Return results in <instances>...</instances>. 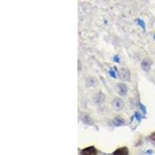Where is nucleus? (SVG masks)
Here are the masks:
<instances>
[{"mask_svg":"<svg viewBox=\"0 0 155 155\" xmlns=\"http://www.w3.org/2000/svg\"><path fill=\"white\" fill-rule=\"evenodd\" d=\"M154 40H155V34H154Z\"/></svg>","mask_w":155,"mask_h":155,"instance_id":"nucleus-16","label":"nucleus"},{"mask_svg":"<svg viewBox=\"0 0 155 155\" xmlns=\"http://www.w3.org/2000/svg\"><path fill=\"white\" fill-rule=\"evenodd\" d=\"M97 153V151L95 148V147L93 146H90V147H86L85 149H83L82 151V154L85 155H93L96 154Z\"/></svg>","mask_w":155,"mask_h":155,"instance_id":"nucleus-5","label":"nucleus"},{"mask_svg":"<svg viewBox=\"0 0 155 155\" xmlns=\"http://www.w3.org/2000/svg\"><path fill=\"white\" fill-rule=\"evenodd\" d=\"M112 123H113L115 127H120V126L125 124V120L121 117H116L112 120Z\"/></svg>","mask_w":155,"mask_h":155,"instance_id":"nucleus-8","label":"nucleus"},{"mask_svg":"<svg viewBox=\"0 0 155 155\" xmlns=\"http://www.w3.org/2000/svg\"><path fill=\"white\" fill-rule=\"evenodd\" d=\"M119 77L122 81H129L130 78V72L127 68H121L118 72Z\"/></svg>","mask_w":155,"mask_h":155,"instance_id":"nucleus-1","label":"nucleus"},{"mask_svg":"<svg viewBox=\"0 0 155 155\" xmlns=\"http://www.w3.org/2000/svg\"><path fill=\"white\" fill-rule=\"evenodd\" d=\"M113 61L116 62V63H120V57L118 55H115L113 57Z\"/></svg>","mask_w":155,"mask_h":155,"instance_id":"nucleus-14","label":"nucleus"},{"mask_svg":"<svg viewBox=\"0 0 155 155\" xmlns=\"http://www.w3.org/2000/svg\"><path fill=\"white\" fill-rule=\"evenodd\" d=\"M109 75H110L112 78H116V73H115V72L113 71V70H110V71L109 72Z\"/></svg>","mask_w":155,"mask_h":155,"instance_id":"nucleus-13","label":"nucleus"},{"mask_svg":"<svg viewBox=\"0 0 155 155\" xmlns=\"http://www.w3.org/2000/svg\"><path fill=\"white\" fill-rule=\"evenodd\" d=\"M117 88H118V93L120 95V96H123L127 95L128 88H127V86L125 84H118V85H117Z\"/></svg>","mask_w":155,"mask_h":155,"instance_id":"nucleus-4","label":"nucleus"},{"mask_svg":"<svg viewBox=\"0 0 155 155\" xmlns=\"http://www.w3.org/2000/svg\"><path fill=\"white\" fill-rule=\"evenodd\" d=\"M129 154V150L127 147H120L113 152L114 155H126Z\"/></svg>","mask_w":155,"mask_h":155,"instance_id":"nucleus-7","label":"nucleus"},{"mask_svg":"<svg viewBox=\"0 0 155 155\" xmlns=\"http://www.w3.org/2000/svg\"><path fill=\"white\" fill-rule=\"evenodd\" d=\"M151 65H152V61H151V60L148 59V58L144 59L141 62V67L146 72H148L151 70Z\"/></svg>","mask_w":155,"mask_h":155,"instance_id":"nucleus-3","label":"nucleus"},{"mask_svg":"<svg viewBox=\"0 0 155 155\" xmlns=\"http://www.w3.org/2000/svg\"><path fill=\"white\" fill-rule=\"evenodd\" d=\"M134 117H135V119L138 121V122H141V120H142V115L140 114L139 112H135Z\"/></svg>","mask_w":155,"mask_h":155,"instance_id":"nucleus-11","label":"nucleus"},{"mask_svg":"<svg viewBox=\"0 0 155 155\" xmlns=\"http://www.w3.org/2000/svg\"><path fill=\"white\" fill-rule=\"evenodd\" d=\"M112 106L114 107L116 109H118V110H120L123 108V106H124V102H123V100L121 99L120 98H116L113 99L112 101Z\"/></svg>","mask_w":155,"mask_h":155,"instance_id":"nucleus-2","label":"nucleus"},{"mask_svg":"<svg viewBox=\"0 0 155 155\" xmlns=\"http://www.w3.org/2000/svg\"><path fill=\"white\" fill-rule=\"evenodd\" d=\"M140 108H141V111L143 112V114H147V109H146V107L143 106V104H140Z\"/></svg>","mask_w":155,"mask_h":155,"instance_id":"nucleus-12","label":"nucleus"},{"mask_svg":"<svg viewBox=\"0 0 155 155\" xmlns=\"http://www.w3.org/2000/svg\"><path fill=\"white\" fill-rule=\"evenodd\" d=\"M93 99H94L95 102L96 103H102L104 102L105 100V96L101 92H99V93H96L93 96Z\"/></svg>","mask_w":155,"mask_h":155,"instance_id":"nucleus-6","label":"nucleus"},{"mask_svg":"<svg viewBox=\"0 0 155 155\" xmlns=\"http://www.w3.org/2000/svg\"><path fill=\"white\" fill-rule=\"evenodd\" d=\"M136 22H137V24H138L141 28L143 29V31L146 30V25H145V22L143 20H141V19H137V20H136Z\"/></svg>","mask_w":155,"mask_h":155,"instance_id":"nucleus-9","label":"nucleus"},{"mask_svg":"<svg viewBox=\"0 0 155 155\" xmlns=\"http://www.w3.org/2000/svg\"><path fill=\"white\" fill-rule=\"evenodd\" d=\"M150 137H151V140H152V141H155V133H152V134H151V136Z\"/></svg>","mask_w":155,"mask_h":155,"instance_id":"nucleus-15","label":"nucleus"},{"mask_svg":"<svg viewBox=\"0 0 155 155\" xmlns=\"http://www.w3.org/2000/svg\"><path fill=\"white\" fill-rule=\"evenodd\" d=\"M86 83H87V85L88 86H95L96 85V79H95L94 78L92 77H89L87 79V82H86Z\"/></svg>","mask_w":155,"mask_h":155,"instance_id":"nucleus-10","label":"nucleus"}]
</instances>
